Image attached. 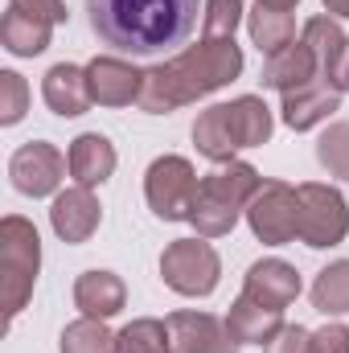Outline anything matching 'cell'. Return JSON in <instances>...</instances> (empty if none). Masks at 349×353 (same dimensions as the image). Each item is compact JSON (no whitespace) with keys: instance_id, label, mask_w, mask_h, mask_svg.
Listing matches in <instances>:
<instances>
[{"instance_id":"cell-22","label":"cell","mask_w":349,"mask_h":353,"mask_svg":"<svg viewBox=\"0 0 349 353\" xmlns=\"http://www.w3.org/2000/svg\"><path fill=\"white\" fill-rule=\"evenodd\" d=\"M193 144H197V152H201L210 165H230V161H235L239 144H235V136H230V123H226L222 103H214V107H206V111L197 115V123H193Z\"/></svg>"},{"instance_id":"cell-17","label":"cell","mask_w":349,"mask_h":353,"mask_svg":"<svg viewBox=\"0 0 349 353\" xmlns=\"http://www.w3.org/2000/svg\"><path fill=\"white\" fill-rule=\"evenodd\" d=\"M123 304H128V288L115 271H83L74 279V308L83 316L111 321L123 312Z\"/></svg>"},{"instance_id":"cell-4","label":"cell","mask_w":349,"mask_h":353,"mask_svg":"<svg viewBox=\"0 0 349 353\" xmlns=\"http://www.w3.org/2000/svg\"><path fill=\"white\" fill-rule=\"evenodd\" d=\"M41 271V239L37 226L21 214H8L0 222V300H4V316L17 321L21 308L33 296Z\"/></svg>"},{"instance_id":"cell-18","label":"cell","mask_w":349,"mask_h":353,"mask_svg":"<svg viewBox=\"0 0 349 353\" xmlns=\"http://www.w3.org/2000/svg\"><path fill=\"white\" fill-rule=\"evenodd\" d=\"M66 161H70V176H74L79 185H87V189L103 185L107 176L115 173V165H119L115 144H111L107 136H99V132H83L79 140H70Z\"/></svg>"},{"instance_id":"cell-15","label":"cell","mask_w":349,"mask_h":353,"mask_svg":"<svg viewBox=\"0 0 349 353\" xmlns=\"http://www.w3.org/2000/svg\"><path fill=\"white\" fill-rule=\"evenodd\" d=\"M317 79H321V62L304 41H292L279 54H267V62H263V87L279 90V94H292Z\"/></svg>"},{"instance_id":"cell-31","label":"cell","mask_w":349,"mask_h":353,"mask_svg":"<svg viewBox=\"0 0 349 353\" xmlns=\"http://www.w3.org/2000/svg\"><path fill=\"white\" fill-rule=\"evenodd\" d=\"M267 353H312V333L304 325H283L267 341Z\"/></svg>"},{"instance_id":"cell-13","label":"cell","mask_w":349,"mask_h":353,"mask_svg":"<svg viewBox=\"0 0 349 353\" xmlns=\"http://www.w3.org/2000/svg\"><path fill=\"white\" fill-rule=\"evenodd\" d=\"M41 99L54 115L62 119H74V115H87L90 99V83H87V66H74V62H58L46 70L41 79Z\"/></svg>"},{"instance_id":"cell-10","label":"cell","mask_w":349,"mask_h":353,"mask_svg":"<svg viewBox=\"0 0 349 353\" xmlns=\"http://www.w3.org/2000/svg\"><path fill=\"white\" fill-rule=\"evenodd\" d=\"M169 337H173V353H239V341L230 337L226 321L210 316V312H193L181 308L165 316Z\"/></svg>"},{"instance_id":"cell-1","label":"cell","mask_w":349,"mask_h":353,"mask_svg":"<svg viewBox=\"0 0 349 353\" xmlns=\"http://www.w3.org/2000/svg\"><path fill=\"white\" fill-rule=\"evenodd\" d=\"M90 29L119 54L161 58L197 29V0H87Z\"/></svg>"},{"instance_id":"cell-7","label":"cell","mask_w":349,"mask_h":353,"mask_svg":"<svg viewBox=\"0 0 349 353\" xmlns=\"http://www.w3.org/2000/svg\"><path fill=\"white\" fill-rule=\"evenodd\" d=\"M197 169L185 157H157L144 173V197L148 210L161 222H189L193 201H197Z\"/></svg>"},{"instance_id":"cell-14","label":"cell","mask_w":349,"mask_h":353,"mask_svg":"<svg viewBox=\"0 0 349 353\" xmlns=\"http://www.w3.org/2000/svg\"><path fill=\"white\" fill-rule=\"evenodd\" d=\"M243 296L259 300L267 308H288L296 296H300V271L283 259H259V263L247 267V279H243Z\"/></svg>"},{"instance_id":"cell-9","label":"cell","mask_w":349,"mask_h":353,"mask_svg":"<svg viewBox=\"0 0 349 353\" xmlns=\"http://www.w3.org/2000/svg\"><path fill=\"white\" fill-rule=\"evenodd\" d=\"M66 169H70V161H66L50 140H29V144H21V148L12 152V161H8V181H12V189L25 193V197H50V193H58Z\"/></svg>"},{"instance_id":"cell-28","label":"cell","mask_w":349,"mask_h":353,"mask_svg":"<svg viewBox=\"0 0 349 353\" xmlns=\"http://www.w3.org/2000/svg\"><path fill=\"white\" fill-rule=\"evenodd\" d=\"M317 161L329 176H346L349 181V123H333L321 132L317 140Z\"/></svg>"},{"instance_id":"cell-3","label":"cell","mask_w":349,"mask_h":353,"mask_svg":"<svg viewBox=\"0 0 349 353\" xmlns=\"http://www.w3.org/2000/svg\"><path fill=\"white\" fill-rule=\"evenodd\" d=\"M263 176L247 161H230L218 173H206L197 185V201H193V230L197 239H222L239 226V218L247 214V201L259 193Z\"/></svg>"},{"instance_id":"cell-16","label":"cell","mask_w":349,"mask_h":353,"mask_svg":"<svg viewBox=\"0 0 349 353\" xmlns=\"http://www.w3.org/2000/svg\"><path fill=\"white\" fill-rule=\"evenodd\" d=\"M337 107H341V90H333L325 79H317V83H308V87L283 94L279 115H283V123H288L292 132H312V128L325 123Z\"/></svg>"},{"instance_id":"cell-33","label":"cell","mask_w":349,"mask_h":353,"mask_svg":"<svg viewBox=\"0 0 349 353\" xmlns=\"http://www.w3.org/2000/svg\"><path fill=\"white\" fill-rule=\"evenodd\" d=\"M12 8H21V12H33V17H41V21H50V25H66V4L62 0H8Z\"/></svg>"},{"instance_id":"cell-21","label":"cell","mask_w":349,"mask_h":353,"mask_svg":"<svg viewBox=\"0 0 349 353\" xmlns=\"http://www.w3.org/2000/svg\"><path fill=\"white\" fill-rule=\"evenodd\" d=\"M50 37H54V25L50 21H41V17L21 12V8L8 4V12L0 21V41H4V50L12 58H37V54H46L50 50Z\"/></svg>"},{"instance_id":"cell-32","label":"cell","mask_w":349,"mask_h":353,"mask_svg":"<svg viewBox=\"0 0 349 353\" xmlns=\"http://www.w3.org/2000/svg\"><path fill=\"white\" fill-rule=\"evenodd\" d=\"M312 353H349V325H325L312 333Z\"/></svg>"},{"instance_id":"cell-5","label":"cell","mask_w":349,"mask_h":353,"mask_svg":"<svg viewBox=\"0 0 349 353\" xmlns=\"http://www.w3.org/2000/svg\"><path fill=\"white\" fill-rule=\"evenodd\" d=\"M161 279L177 296L201 300V296H214V288L222 279V259L210 247V239H177L161 255Z\"/></svg>"},{"instance_id":"cell-27","label":"cell","mask_w":349,"mask_h":353,"mask_svg":"<svg viewBox=\"0 0 349 353\" xmlns=\"http://www.w3.org/2000/svg\"><path fill=\"white\" fill-rule=\"evenodd\" d=\"M300 41L317 54V62H321V79H325V70L337 62V54L346 50V33H341V25H337V17H312L308 25H304V33H300Z\"/></svg>"},{"instance_id":"cell-20","label":"cell","mask_w":349,"mask_h":353,"mask_svg":"<svg viewBox=\"0 0 349 353\" xmlns=\"http://www.w3.org/2000/svg\"><path fill=\"white\" fill-rule=\"evenodd\" d=\"M222 111H226V123H230V136H235L239 148H259V144L271 140L275 115L259 94H239V99L222 103Z\"/></svg>"},{"instance_id":"cell-25","label":"cell","mask_w":349,"mask_h":353,"mask_svg":"<svg viewBox=\"0 0 349 353\" xmlns=\"http://www.w3.org/2000/svg\"><path fill=\"white\" fill-rule=\"evenodd\" d=\"M115 350L119 353H173V337H169L165 321L140 316V321H132V325H123L115 333Z\"/></svg>"},{"instance_id":"cell-24","label":"cell","mask_w":349,"mask_h":353,"mask_svg":"<svg viewBox=\"0 0 349 353\" xmlns=\"http://www.w3.org/2000/svg\"><path fill=\"white\" fill-rule=\"evenodd\" d=\"M312 308L325 316H346L349 312V259L329 263L312 283Z\"/></svg>"},{"instance_id":"cell-2","label":"cell","mask_w":349,"mask_h":353,"mask_svg":"<svg viewBox=\"0 0 349 353\" xmlns=\"http://www.w3.org/2000/svg\"><path fill=\"white\" fill-rule=\"evenodd\" d=\"M239 74H243V50L235 46V37H201L173 62L144 70V87L136 103L148 115H169L185 103H197L214 90L230 87Z\"/></svg>"},{"instance_id":"cell-26","label":"cell","mask_w":349,"mask_h":353,"mask_svg":"<svg viewBox=\"0 0 349 353\" xmlns=\"http://www.w3.org/2000/svg\"><path fill=\"white\" fill-rule=\"evenodd\" d=\"M62 353H119L115 350V333L107 329V321H94V316H79L62 329Z\"/></svg>"},{"instance_id":"cell-36","label":"cell","mask_w":349,"mask_h":353,"mask_svg":"<svg viewBox=\"0 0 349 353\" xmlns=\"http://www.w3.org/2000/svg\"><path fill=\"white\" fill-rule=\"evenodd\" d=\"M259 4H267V8H283V12H288V8H296L300 0H259Z\"/></svg>"},{"instance_id":"cell-12","label":"cell","mask_w":349,"mask_h":353,"mask_svg":"<svg viewBox=\"0 0 349 353\" xmlns=\"http://www.w3.org/2000/svg\"><path fill=\"white\" fill-rule=\"evenodd\" d=\"M99 222H103V205L87 185H74V189L58 193L54 205H50V226L62 243H87L99 230Z\"/></svg>"},{"instance_id":"cell-19","label":"cell","mask_w":349,"mask_h":353,"mask_svg":"<svg viewBox=\"0 0 349 353\" xmlns=\"http://www.w3.org/2000/svg\"><path fill=\"white\" fill-rule=\"evenodd\" d=\"M226 329L239 345H267L279 329H283V312L279 308H267L251 296H239L226 312Z\"/></svg>"},{"instance_id":"cell-8","label":"cell","mask_w":349,"mask_h":353,"mask_svg":"<svg viewBox=\"0 0 349 353\" xmlns=\"http://www.w3.org/2000/svg\"><path fill=\"white\" fill-rule=\"evenodd\" d=\"M247 226L267 247H283L300 234V193L288 181H263L259 193L247 201Z\"/></svg>"},{"instance_id":"cell-11","label":"cell","mask_w":349,"mask_h":353,"mask_svg":"<svg viewBox=\"0 0 349 353\" xmlns=\"http://www.w3.org/2000/svg\"><path fill=\"white\" fill-rule=\"evenodd\" d=\"M87 83H90V99L99 107H128L140 99L144 87V70H136L123 58H90L87 62Z\"/></svg>"},{"instance_id":"cell-6","label":"cell","mask_w":349,"mask_h":353,"mask_svg":"<svg viewBox=\"0 0 349 353\" xmlns=\"http://www.w3.org/2000/svg\"><path fill=\"white\" fill-rule=\"evenodd\" d=\"M300 193V243L312 247V251H325V247H337L346 243L349 234V205L341 197L337 185H321V181H304L296 185Z\"/></svg>"},{"instance_id":"cell-30","label":"cell","mask_w":349,"mask_h":353,"mask_svg":"<svg viewBox=\"0 0 349 353\" xmlns=\"http://www.w3.org/2000/svg\"><path fill=\"white\" fill-rule=\"evenodd\" d=\"M29 111V83L17 70H0V123L12 128Z\"/></svg>"},{"instance_id":"cell-29","label":"cell","mask_w":349,"mask_h":353,"mask_svg":"<svg viewBox=\"0 0 349 353\" xmlns=\"http://www.w3.org/2000/svg\"><path fill=\"white\" fill-rule=\"evenodd\" d=\"M247 4L243 0H206L201 8V33L206 37H235V29L243 25Z\"/></svg>"},{"instance_id":"cell-34","label":"cell","mask_w":349,"mask_h":353,"mask_svg":"<svg viewBox=\"0 0 349 353\" xmlns=\"http://www.w3.org/2000/svg\"><path fill=\"white\" fill-rule=\"evenodd\" d=\"M325 83L333 90H341V94H349V41H346V50L337 54V62L325 70Z\"/></svg>"},{"instance_id":"cell-35","label":"cell","mask_w":349,"mask_h":353,"mask_svg":"<svg viewBox=\"0 0 349 353\" xmlns=\"http://www.w3.org/2000/svg\"><path fill=\"white\" fill-rule=\"evenodd\" d=\"M325 12L337 17V21H346L349 17V0H325Z\"/></svg>"},{"instance_id":"cell-23","label":"cell","mask_w":349,"mask_h":353,"mask_svg":"<svg viewBox=\"0 0 349 353\" xmlns=\"http://www.w3.org/2000/svg\"><path fill=\"white\" fill-rule=\"evenodd\" d=\"M247 29H251V41L259 46L263 54H279L283 46L296 41V21H292V12L267 8L259 0H255V8L247 12Z\"/></svg>"}]
</instances>
